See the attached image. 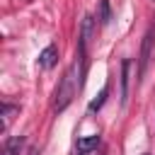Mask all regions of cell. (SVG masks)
Instances as JSON below:
<instances>
[{
	"instance_id": "obj_4",
	"label": "cell",
	"mask_w": 155,
	"mask_h": 155,
	"mask_svg": "<svg viewBox=\"0 0 155 155\" xmlns=\"http://www.w3.org/2000/svg\"><path fill=\"white\" fill-rule=\"evenodd\" d=\"M56 58H58V48L51 44V46H46V48L39 53V65L48 70V68H53V65H56Z\"/></svg>"
},
{
	"instance_id": "obj_1",
	"label": "cell",
	"mask_w": 155,
	"mask_h": 155,
	"mask_svg": "<svg viewBox=\"0 0 155 155\" xmlns=\"http://www.w3.org/2000/svg\"><path fill=\"white\" fill-rule=\"evenodd\" d=\"M78 75H82V65H78V61H73V63L68 65V70L63 73L58 87H56V102H53L56 111H63V109L73 102V97H75V92H78V87H80Z\"/></svg>"
},
{
	"instance_id": "obj_7",
	"label": "cell",
	"mask_w": 155,
	"mask_h": 155,
	"mask_svg": "<svg viewBox=\"0 0 155 155\" xmlns=\"http://www.w3.org/2000/svg\"><path fill=\"white\" fill-rule=\"evenodd\" d=\"M97 19L102 27H107L111 22V7H109V0H99V10H97Z\"/></svg>"
},
{
	"instance_id": "obj_3",
	"label": "cell",
	"mask_w": 155,
	"mask_h": 155,
	"mask_svg": "<svg viewBox=\"0 0 155 155\" xmlns=\"http://www.w3.org/2000/svg\"><path fill=\"white\" fill-rule=\"evenodd\" d=\"M128 82H131V61H121V107L128 102Z\"/></svg>"
},
{
	"instance_id": "obj_5",
	"label": "cell",
	"mask_w": 155,
	"mask_h": 155,
	"mask_svg": "<svg viewBox=\"0 0 155 155\" xmlns=\"http://www.w3.org/2000/svg\"><path fill=\"white\" fill-rule=\"evenodd\" d=\"M99 145V136H85V138H78V153L80 155H87L92 150H97Z\"/></svg>"
},
{
	"instance_id": "obj_8",
	"label": "cell",
	"mask_w": 155,
	"mask_h": 155,
	"mask_svg": "<svg viewBox=\"0 0 155 155\" xmlns=\"http://www.w3.org/2000/svg\"><path fill=\"white\" fill-rule=\"evenodd\" d=\"M17 111H19V107H17V104H10V102H5V104H2V126H5V128L10 126V121L15 119V114H17Z\"/></svg>"
},
{
	"instance_id": "obj_9",
	"label": "cell",
	"mask_w": 155,
	"mask_h": 155,
	"mask_svg": "<svg viewBox=\"0 0 155 155\" xmlns=\"http://www.w3.org/2000/svg\"><path fill=\"white\" fill-rule=\"evenodd\" d=\"M107 94H109V87H102L99 97L90 102V111H99V109H102V104H104V99H107Z\"/></svg>"
},
{
	"instance_id": "obj_2",
	"label": "cell",
	"mask_w": 155,
	"mask_h": 155,
	"mask_svg": "<svg viewBox=\"0 0 155 155\" xmlns=\"http://www.w3.org/2000/svg\"><path fill=\"white\" fill-rule=\"evenodd\" d=\"M153 27L145 31V36H143V44H140V58H138V80L145 75V70H148V63H150V53H153Z\"/></svg>"
},
{
	"instance_id": "obj_6",
	"label": "cell",
	"mask_w": 155,
	"mask_h": 155,
	"mask_svg": "<svg viewBox=\"0 0 155 155\" xmlns=\"http://www.w3.org/2000/svg\"><path fill=\"white\" fill-rule=\"evenodd\" d=\"M22 145H24V138H22V136H12V138L5 140L2 155H19V153H22Z\"/></svg>"
},
{
	"instance_id": "obj_10",
	"label": "cell",
	"mask_w": 155,
	"mask_h": 155,
	"mask_svg": "<svg viewBox=\"0 0 155 155\" xmlns=\"http://www.w3.org/2000/svg\"><path fill=\"white\" fill-rule=\"evenodd\" d=\"M145 155H148V153H145Z\"/></svg>"
}]
</instances>
